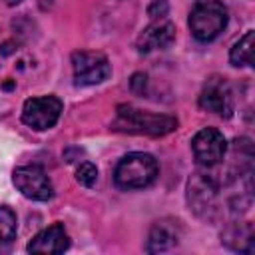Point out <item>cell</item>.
I'll return each instance as SVG.
<instances>
[{"label":"cell","mask_w":255,"mask_h":255,"mask_svg":"<svg viewBox=\"0 0 255 255\" xmlns=\"http://www.w3.org/2000/svg\"><path fill=\"white\" fill-rule=\"evenodd\" d=\"M112 128L116 131L159 137V135H165V133H171L173 129H177V120L173 116L151 114V112H143L139 108L122 104L116 110V120H114Z\"/></svg>","instance_id":"obj_1"},{"label":"cell","mask_w":255,"mask_h":255,"mask_svg":"<svg viewBox=\"0 0 255 255\" xmlns=\"http://www.w3.org/2000/svg\"><path fill=\"white\" fill-rule=\"evenodd\" d=\"M157 173H159V165L151 153L131 151L118 161L114 171V181L120 189L133 191V189L149 187L157 179Z\"/></svg>","instance_id":"obj_2"},{"label":"cell","mask_w":255,"mask_h":255,"mask_svg":"<svg viewBox=\"0 0 255 255\" xmlns=\"http://www.w3.org/2000/svg\"><path fill=\"white\" fill-rule=\"evenodd\" d=\"M229 12L219 0H199L189 12V30L195 40L211 42L227 26Z\"/></svg>","instance_id":"obj_3"},{"label":"cell","mask_w":255,"mask_h":255,"mask_svg":"<svg viewBox=\"0 0 255 255\" xmlns=\"http://www.w3.org/2000/svg\"><path fill=\"white\" fill-rule=\"evenodd\" d=\"M217 191L219 185L213 175L193 173L187 181V203L189 209L203 221H213L217 215Z\"/></svg>","instance_id":"obj_4"},{"label":"cell","mask_w":255,"mask_h":255,"mask_svg":"<svg viewBox=\"0 0 255 255\" xmlns=\"http://www.w3.org/2000/svg\"><path fill=\"white\" fill-rule=\"evenodd\" d=\"M72 72L76 86H96L112 76V64L102 52L80 50L72 54Z\"/></svg>","instance_id":"obj_5"},{"label":"cell","mask_w":255,"mask_h":255,"mask_svg":"<svg viewBox=\"0 0 255 255\" xmlns=\"http://www.w3.org/2000/svg\"><path fill=\"white\" fill-rule=\"evenodd\" d=\"M62 114V102L56 96H40L30 98L22 106V122L38 131L50 129L56 126Z\"/></svg>","instance_id":"obj_6"},{"label":"cell","mask_w":255,"mask_h":255,"mask_svg":"<svg viewBox=\"0 0 255 255\" xmlns=\"http://www.w3.org/2000/svg\"><path fill=\"white\" fill-rule=\"evenodd\" d=\"M191 149L201 167H215L225 159L227 141L217 128H203L191 139Z\"/></svg>","instance_id":"obj_7"},{"label":"cell","mask_w":255,"mask_h":255,"mask_svg":"<svg viewBox=\"0 0 255 255\" xmlns=\"http://www.w3.org/2000/svg\"><path fill=\"white\" fill-rule=\"evenodd\" d=\"M12 181L16 189L34 201H48L54 195V187L50 177L40 165H20L12 173Z\"/></svg>","instance_id":"obj_8"},{"label":"cell","mask_w":255,"mask_h":255,"mask_svg":"<svg viewBox=\"0 0 255 255\" xmlns=\"http://www.w3.org/2000/svg\"><path fill=\"white\" fill-rule=\"evenodd\" d=\"M199 106L205 112L217 114L221 118H229L233 114V92L225 78L211 76L199 94Z\"/></svg>","instance_id":"obj_9"},{"label":"cell","mask_w":255,"mask_h":255,"mask_svg":"<svg viewBox=\"0 0 255 255\" xmlns=\"http://www.w3.org/2000/svg\"><path fill=\"white\" fill-rule=\"evenodd\" d=\"M175 42V26L169 20H155L137 36V50L149 54L155 50H165Z\"/></svg>","instance_id":"obj_10"},{"label":"cell","mask_w":255,"mask_h":255,"mask_svg":"<svg viewBox=\"0 0 255 255\" xmlns=\"http://www.w3.org/2000/svg\"><path fill=\"white\" fill-rule=\"evenodd\" d=\"M70 247V237L68 231L64 229L62 223H54L46 229H42L30 243H28V251L30 253H44V255H58L64 253Z\"/></svg>","instance_id":"obj_11"},{"label":"cell","mask_w":255,"mask_h":255,"mask_svg":"<svg viewBox=\"0 0 255 255\" xmlns=\"http://www.w3.org/2000/svg\"><path fill=\"white\" fill-rule=\"evenodd\" d=\"M179 237H181V229H179V223L175 219H159L149 229L145 251L147 253L169 251L179 243Z\"/></svg>","instance_id":"obj_12"},{"label":"cell","mask_w":255,"mask_h":255,"mask_svg":"<svg viewBox=\"0 0 255 255\" xmlns=\"http://www.w3.org/2000/svg\"><path fill=\"white\" fill-rule=\"evenodd\" d=\"M229 249L239 253H251L255 249V231L251 221H235L227 227L221 239Z\"/></svg>","instance_id":"obj_13"},{"label":"cell","mask_w":255,"mask_h":255,"mask_svg":"<svg viewBox=\"0 0 255 255\" xmlns=\"http://www.w3.org/2000/svg\"><path fill=\"white\" fill-rule=\"evenodd\" d=\"M253 38L255 32L247 30L231 48L229 52V62L233 66H253Z\"/></svg>","instance_id":"obj_14"},{"label":"cell","mask_w":255,"mask_h":255,"mask_svg":"<svg viewBox=\"0 0 255 255\" xmlns=\"http://www.w3.org/2000/svg\"><path fill=\"white\" fill-rule=\"evenodd\" d=\"M16 231H18L16 213L10 207L0 205V245L10 243L16 237Z\"/></svg>","instance_id":"obj_15"},{"label":"cell","mask_w":255,"mask_h":255,"mask_svg":"<svg viewBox=\"0 0 255 255\" xmlns=\"http://www.w3.org/2000/svg\"><path fill=\"white\" fill-rule=\"evenodd\" d=\"M76 179L80 185L84 187H94L98 181V167L92 161H84L80 163V167L76 169Z\"/></svg>","instance_id":"obj_16"},{"label":"cell","mask_w":255,"mask_h":255,"mask_svg":"<svg viewBox=\"0 0 255 255\" xmlns=\"http://www.w3.org/2000/svg\"><path fill=\"white\" fill-rule=\"evenodd\" d=\"M147 14L151 16V18H165L167 16V0H153L151 4H149V8H147Z\"/></svg>","instance_id":"obj_17"},{"label":"cell","mask_w":255,"mask_h":255,"mask_svg":"<svg viewBox=\"0 0 255 255\" xmlns=\"http://www.w3.org/2000/svg\"><path fill=\"white\" fill-rule=\"evenodd\" d=\"M129 84H131V90H133L135 94L143 96V92H145V86H147V76H145V74H133Z\"/></svg>","instance_id":"obj_18"},{"label":"cell","mask_w":255,"mask_h":255,"mask_svg":"<svg viewBox=\"0 0 255 255\" xmlns=\"http://www.w3.org/2000/svg\"><path fill=\"white\" fill-rule=\"evenodd\" d=\"M20 2H22V0H6V4H8V6H14V4H20Z\"/></svg>","instance_id":"obj_19"}]
</instances>
